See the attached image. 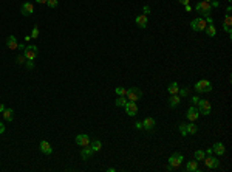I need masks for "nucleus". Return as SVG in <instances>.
<instances>
[{"label": "nucleus", "mask_w": 232, "mask_h": 172, "mask_svg": "<svg viewBox=\"0 0 232 172\" xmlns=\"http://www.w3.org/2000/svg\"><path fill=\"white\" fill-rule=\"evenodd\" d=\"M125 98L132 102H138L139 99L142 98V91L139 90L138 87H130L127 91H125Z\"/></svg>", "instance_id": "1"}, {"label": "nucleus", "mask_w": 232, "mask_h": 172, "mask_svg": "<svg viewBox=\"0 0 232 172\" xmlns=\"http://www.w3.org/2000/svg\"><path fill=\"white\" fill-rule=\"evenodd\" d=\"M195 9L203 16V17H206V16H211V12H212V6H211V3L209 2H198L196 3V6H195Z\"/></svg>", "instance_id": "2"}, {"label": "nucleus", "mask_w": 232, "mask_h": 172, "mask_svg": "<svg viewBox=\"0 0 232 172\" xmlns=\"http://www.w3.org/2000/svg\"><path fill=\"white\" fill-rule=\"evenodd\" d=\"M183 161H184L183 154L175 152V154H173V155H170V158H169V166H170L172 169H178V168L183 165Z\"/></svg>", "instance_id": "3"}, {"label": "nucleus", "mask_w": 232, "mask_h": 172, "mask_svg": "<svg viewBox=\"0 0 232 172\" xmlns=\"http://www.w3.org/2000/svg\"><path fill=\"white\" fill-rule=\"evenodd\" d=\"M37 54H39V50H37L36 45H28L23 50V56H25L26 61H34L37 57Z\"/></svg>", "instance_id": "4"}, {"label": "nucleus", "mask_w": 232, "mask_h": 172, "mask_svg": "<svg viewBox=\"0 0 232 172\" xmlns=\"http://www.w3.org/2000/svg\"><path fill=\"white\" fill-rule=\"evenodd\" d=\"M195 90H196L198 93H209V91L212 90V84H211V81H207V79H201V81H198V82L195 84Z\"/></svg>", "instance_id": "5"}, {"label": "nucleus", "mask_w": 232, "mask_h": 172, "mask_svg": "<svg viewBox=\"0 0 232 172\" xmlns=\"http://www.w3.org/2000/svg\"><path fill=\"white\" fill-rule=\"evenodd\" d=\"M206 27H207V23H206V20L203 17H196V19H193L190 22V28L193 31H204Z\"/></svg>", "instance_id": "6"}, {"label": "nucleus", "mask_w": 232, "mask_h": 172, "mask_svg": "<svg viewBox=\"0 0 232 172\" xmlns=\"http://www.w3.org/2000/svg\"><path fill=\"white\" fill-rule=\"evenodd\" d=\"M196 107H198V110H200L201 115H209L211 110H212V106H211V102L207 99H200V102L196 104Z\"/></svg>", "instance_id": "7"}, {"label": "nucleus", "mask_w": 232, "mask_h": 172, "mask_svg": "<svg viewBox=\"0 0 232 172\" xmlns=\"http://www.w3.org/2000/svg\"><path fill=\"white\" fill-rule=\"evenodd\" d=\"M204 165H206V168L207 169H217V168H220V160L218 158H215V157H212V155H209V157H204Z\"/></svg>", "instance_id": "8"}, {"label": "nucleus", "mask_w": 232, "mask_h": 172, "mask_svg": "<svg viewBox=\"0 0 232 172\" xmlns=\"http://www.w3.org/2000/svg\"><path fill=\"white\" fill-rule=\"evenodd\" d=\"M186 116H187V120H189L190 123H195V121L198 120V116H200L198 107H196V106H190L189 110H187V113H186Z\"/></svg>", "instance_id": "9"}, {"label": "nucleus", "mask_w": 232, "mask_h": 172, "mask_svg": "<svg viewBox=\"0 0 232 172\" xmlns=\"http://www.w3.org/2000/svg\"><path fill=\"white\" fill-rule=\"evenodd\" d=\"M90 136L88 135H85V133H81V135H78L76 138H74V143L78 144V146H81V147H85V146H90Z\"/></svg>", "instance_id": "10"}, {"label": "nucleus", "mask_w": 232, "mask_h": 172, "mask_svg": "<svg viewBox=\"0 0 232 172\" xmlns=\"http://www.w3.org/2000/svg\"><path fill=\"white\" fill-rule=\"evenodd\" d=\"M20 12H22V16H31L33 12H34V5L33 3H30V2H25L22 6H20Z\"/></svg>", "instance_id": "11"}, {"label": "nucleus", "mask_w": 232, "mask_h": 172, "mask_svg": "<svg viewBox=\"0 0 232 172\" xmlns=\"http://www.w3.org/2000/svg\"><path fill=\"white\" fill-rule=\"evenodd\" d=\"M124 109H125V113H127L129 116H135V115L138 113V106H136V102L129 101V102L124 106Z\"/></svg>", "instance_id": "12"}, {"label": "nucleus", "mask_w": 232, "mask_h": 172, "mask_svg": "<svg viewBox=\"0 0 232 172\" xmlns=\"http://www.w3.org/2000/svg\"><path fill=\"white\" fill-rule=\"evenodd\" d=\"M39 149H40V152L42 154H45V155H51L53 154V147H51V144L45 141V140H42L40 143H39Z\"/></svg>", "instance_id": "13"}, {"label": "nucleus", "mask_w": 232, "mask_h": 172, "mask_svg": "<svg viewBox=\"0 0 232 172\" xmlns=\"http://www.w3.org/2000/svg\"><path fill=\"white\" fill-rule=\"evenodd\" d=\"M142 129H145V130H153L155 129V120L152 118V116H147L144 121H142Z\"/></svg>", "instance_id": "14"}, {"label": "nucleus", "mask_w": 232, "mask_h": 172, "mask_svg": "<svg viewBox=\"0 0 232 172\" xmlns=\"http://www.w3.org/2000/svg\"><path fill=\"white\" fill-rule=\"evenodd\" d=\"M135 22H136V25H138L139 28H145V27H147V23H149V19H147V16H145V14H139V16H136Z\"/></svg>", "instance_id": "15"}, {"label": "nucleus", "mask_w": 232, "mask_h": 172, "mask_svg": "<svg viewBox=\"0 0 232 172\" xmlns=\"http://www.w3.org/2000/svg\"><path fill=\"white\" fill-rule=\"evenodd\" d=\"M180 102H181V96H180L178 93H177V95H170V98H169V106H170L172 109L178 107Z\"/></svg>", "instance_id": "16"}, {"label": "nucleus", "mask_w": 232, "mask_h": 172, "mask_svg": "<svg viewBox=\"0 0 232 172\" xmlns=\"http://www.w3.org/2000/svg\"><path fill=\"white\" fill-rule=\"evenodd\" d=\"M186 171L187 172H198L200 168H198V161L196 160H190L186 163Z\"/></svg>", "instance_id": "17"}, {"label": "nucleus", "mask_w": 232, "mask_h": 172, "mask_svg": "<svg viewBox=\"0 0 232 172\" xmlns=\"http://www.w3.org/2000/svg\"><path fill=\"white\" fill-rule=\"evenodd\" d=\"M93 154H94V152L92 150V147H90V146H85V147L81 150V157H82V160H85V161L92 158Z\"/></svg>", "instance_id": "18"}, {"label": "nucleus", "mask_w": 232, "mask_h": 172, "mask_svg": "<svg viewBox=\"0 0 232 172\" xmlns=\"http://www.w3.org/2000/svg\"><path fill=\"white\" fill-rule=\"evenodd\" d=\"M6 47H8L9 50H17V47H19V42H17L16 36H9V37L6 39Z\"/></svg>", "instance_id": "19"}, {"label": "nucleus", "mask_w": 232, "mask_h": 172, "mask_svg": "<svg viewBox=\"0 0 232 172\" xmlns=\"http://www.w3.org/2000/svg\"><path fill=\"white\" fill-rule=\"evenodd\" d=\"M212 150L217 154V155H223L225 152H226V149H225V146H223V143H215L214 146H212Z\"/></svg>", "instance_id": "20"}, {"label": "nucleus", "mask_w": 232, "mask_h": 172, "mask_svg": "<svg viewBox=\"0 0 232 172\" xmlns=\"http://www.w3.org/2000/svg\"><path fill=\"white\" fill-rule=\"evenodd\" d=\"M2 115H3L5 121H12V118H14V110H12V109H5V110L2 112Z\"/></svg>", "instance_id": "21"}, {"label": "nucleus", "mask_w": 232, "mask_h": 172, "mask_svg": "<svg viewBox=\"0 0 232 172\" xmlns=\"http://www.w3.org/2000/svg\"><path fill=\"white\" fill-rule=\"evenodd\" d=\"M90 147H92L93 152H99L102 149V143L99 140H93V141H90Z\"/></svg>", "instance_id": "22"}, {"label": "nucleus", "mask_w": 232, "mask_h": 172, "mask_svg": "<svg viewBox=\"0 0 232 172\" xmlns=\"http://www.w3.org/2000/svg\"><path fill=\"white\" fill-rule=\"evenodd\" d=\"M167 90H169V93H170V95H177V93H178V90H180V87H178L177 82H170V84L167 86Z\"/></svg>", "instance_id": "23"}, {"label": "nucleus", "mask_w": 232, "mask_h": 172, "mask_svg": "<svg viewBox=\"0 0 232 172\" xmlns=\"http://www.w3.org/2000/svg\"><path fill=\"white\" fill-rule=\"evenodd\" d=\"M204 31H206V34H207L209 37H214V36L217 34V30H215L214 25H207V27L204 28Z\"/></svg>", "instance_id": "24"}, {"label": "nucleus", "mask_w": 232, "mask_h": 172, "mask_svg": "<svg viewBox=\"0 0 232 172\" xmlns=\"http://www.w3.org/2000/svg\"><path fill=\"white\" fill-rule=\"evenodd\" d=\"M127 102H129V99H127L125 96H118V99L115 101V104H116L118 107H124Z\"/></svg>", "instance_id": "25"}, {"label": "nucleus", "mask_w": 232, "mask_h": 172, "mask_svg": "<svg viewBox=\"0 0 232 172\" xmlns=\"http://www.w3.org/2000/svg\"><path fill=\"white\" fill-rule=\"evenodd\" d=\"M186 126H187V135H195V133L198 132L196 124H193V123H190V124H186Z\"/></svg>", "instance_id": "26"}, {"label": "nucleus", "mask_w": 232, "mask_h": 172, "mask_svg": "<svg viewBox=\"0 0 232 172\" xmlns=\"http://www.w3.org/2000/svg\"><path fill=\"white\" fill-rule=\"evenodd\" d=\"M204 157H206V154H204L203 150H196V152H195V160H196V161H203Z\"/></svg>", "instance_id": "27"}, {"label": "nucleus", "mask_w": 232, "mask_h": 172, "mask_svg": "<svg viewBox=\"0 0 232 172\" xmlns=\"http://www.w3.org/2000/svg\"><path fill=\"white\" fill-rule=\"evenodd\" d=\"M178 95H180L181 98L189 96V95H190V90H189V88H180V90H178Z\"/></svg>", "instance_id": "28"}, {"label": "nucleus", "mask_w": 232, "mask_h": 172, "mask_svg": "<svg viewBox=\"0 0 232 172\" xmlns=\"http://www.w3.org/2000/svg\"><path fill=\"white\" fill-rule=\"evenodd\" d=\"M37 37H39V28L34 27L33 31H31V39H37Z\"/></svg>", "instance_id": "29"}, {"label": "nucleus", "mask_w": 232, "mask_h": 172, "mask_svg": "<svg viewBox=\"0 0 232 172\" xmlns=\"http://www.w3.org/2000/svg\"><path fill=\"white\" fill-rule=\"evenodd\" d=\"M115 91H116V95H118V96H125V91H127V90H125V88H122V87H118Z\"/></svg>", "instance_id": "30"}, {"label": "nucleus", "mask_w": 232, "mask_h": 172, "mask_svg": "<svg viewBox=\"0 0 232 172\" xmlns=\"http://www.w3.org/2000/svg\"><path fill=\"white\" fill-rule=\"evenodd\" d=\"M180 133H181L183 136L187 135V126H186V124H180Z\"/></svg>", "instance_id": "31"}, {"label": "nucleus", "mask_w": 232, "mask_h": 172, "mask_svg": "<svg viewBox=\"0 0 232 172\" xmlns=\"http://www.w3.org/2000/svg\"><path fill=\"white\" fill-rule=\"evenodd\" d=\"M57 3H59L57 0H46V5H48L50 8H56V6H57Z\"/></svg>", "instance_id": "32"}, {"label": "nucleus", "mask_w": 232, "mask_h": 172, "mask_svg": "<svg viewBox=\"0 0 232 172\" xmlns=\"http://www.w3.org/2000/svg\"><path fill=\"white\" fill-rule=\"evenodd\" d=\"M200 99H201V98H198V96H192V98H190V102H192V106H196V104L200 102Z\"/></svg>", "instance_id": "33"}, {"label": "nucleus", "mask_w": 232, "mask_h": 172, "mask_svg": "<svg viewBox=\"0 0 232 172\" xmlns=\"http://www.w3.org/2000/svg\"><path fill=\"white\" fill-rule=\"evenodd\" d=\"M25 65H26V68L33 70V68H34V61H26V62H25Z\"/></svg>", "instance_id": "34"}, {"label": "nucleus", "mask_w": 232, "mask_h": 172, "mask_svg": "<svg viewBox=\"0 0 232 172\" xmlns=\"http://www.w3.org/2000/svg\"><path fill=\"white\" fill-rule=\"evenodd\" d=\"M142 9H144V14H145V16H147V14H150V6H149V5H144V8H142Z\"/></svg>", "instance_id": "35"}, {"label": "nucleus", "mask_w": 232, "mask_h": 172, "mask_svg": "<svg viewBox=\"0 0 232 172\" xmlns=\"http://www.w3.org/2000/svg\"><path fill=\"white\" fill-rule=\"evenodd\" d=\"M23 61H26V59H25V56H23V54H22V56H19V57H17V64H25V62H23Z\"/></svg>", "instance_id": "36"}, {"label": "nucleus", "mask_w": 232, "mask_h": 172, "mask_svg": "<svg viewBox=\"0 0 232 172\" xmlns=\"http://www.w3.org/2000/svg\"><path fill=\"white\" fill-rule=\"evenodd\" d=\"M135 127H136V129H142V121H136V123H135Z\"/></svg>", "instance_id": "37"}, {"label": "nucleus", "mask_w": 232, "mask_h": 172, "mask_svg": "<svg viewBox=\"0 0 232 172\" xmlns=\"http://www.w3.org/2000/svg\"><path fill=\"white\" fill-rule=\"evenodd\" d=\"M231 12H232V8L228 6V8H226V16H231Z\"/></svg>", "instance_id": "38"}, {"label": "nucleus", "mask_w": 232, "mask_h": 172, "mask_svg": "<svg viewBox=\"0 0 232 172\" xmlns=\"http://www.w3.org/2000/svg\"><path fill=\"white\" fill-rule=\"evenodd\" d=\"M2 133H5V124L0 123V135H2Z\"/></svg>", "instance_id": "39"}, {"label": "nucleus", "mask_w": 232, "mask_h": 172, "mask_svg": "<svg viewBox=\"0 0 232 172\" xmlns=\"http://www.w3.org/2000/svg\"><path fill=\"white\" fill-rule=\"evenodd\" d=\"M181 5H189V0H178Z\"/></svg>", "instance_id": "40"}, {"label": "nucleus", "mask_w": 232, "mask_h": 172, "mask_svg": "<svg viewBox=\"0 0 232 172\" xmlns=\"http://www.w3.org/2000/svg\"><path fill=\"white\" fill-rule=\"evenodd\" d=\"M206 154H207V155H212V154H214V150H212V147H209V149H207V152H206Z\"/></svg>", "instance_id": "41"}, {"label": "nucleus", "mask_w": 232, "mask_h": 172, "mask_svg": "<svg viewBox=\"0 0 232 172\" xmlns=\"http://www.w3.org/2000/svg\"><path fill=\"white\" fill-rule=\"evenodd\" d=\"M19 50H25V45H22V43H19V47H17Z\"/></svg>", "instance_id": "42"}, {"label": "nucleus", "mask_w": 232, "mask_h": 172, "mask_svg": "<svg viewBox=\"0 0 232 172\" xmlns=\"http://www.w3.org/2000/svg\"><path fill=\"white\" fill-rule=\"evenodd\" d=\"M3 110H5V106H3V104L0 102V112H3Z\"/></svg>", "instance_id": "43"}, {"label": "nucleus", "mask_w": 232, "mask_h": 172, "mask_svg": "<svg viewBox=\"0 0 232 172\" xmlns=\"http://www.w3.org/2000/svg\"><path fill=\"white\" fill-rule=\"evenodd\" d=\"M37 3H46V0H36Z\"/></svg>", "instance_id": "44"}, {"label": "nucleus", "mask_w": 232, "mask_h": 172, "mask_svg": "<svg viewBox=\"0 0 232 172\" xmlns=\"http://www.w3.org/2000/svg\"><path fill=\"white\" fill-rule=\"evenodd\" d=\"M203 2H209V3H211V2H212V0H203Z\"/></svg>", "instance_id": "45"}, {"label": "nucleus", "mask_w": 232, "mask_h": 172, "mask_svg": "<svg viewBox=\"0 0 232 172\" xmlns=\"http://www.w3.org/2000/svg\"><path fill=\"white\" fill-rule=\"evenodd\" d=\"M228 2H229V3H231V2H232V0H228Z\"/></svg>", "instance_id": "46"}]
</instances>
